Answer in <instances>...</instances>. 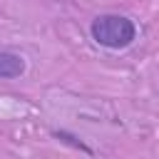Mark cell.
Returning a JSON list of instances; mask_svg holds the SVG:
<instances>
[{"label": "cell", "instance_id": "cell-1", "mask_svg": "<svg viewBox=\"0 0 159 159\" xmlns=\"http://www.w3.org/2000/svg\"><path fill=\"white\" fill-rule=\"evenodd\" d=\"M89 37L104 50H127L137 40V25L132 17L119 12H102L89 22Z\"/></svg>", "mask_w": 159, "mask_h": 159}, {"label": "cell", "instance_id": "cell-3", "mask_svg": "<svg viewBox=\"0 0 159 159\" xmlns=\"http://www.w3.org/2000/svg\"><path fill=\"white\" fill-rule=\"evenodd\" d=\"M60 144H67V147H72V149H77V152H82V154H89V157H94V149L80 137V134H75V132H70V129H52L50 132Z\"/></svg>", "mask_w": 159, "mask_h": 159}, {"label": "cell", "instance_id": "cell-2", "mask_svg": "<svg viewBox=\"0 0 159 159\" xmlns=\"http://www.w3.org/2000/svg\"><path fill=\"white\" fill-rule=\"evenodd\" d=\"M27 72V60L20 52L0 50V80H17Z\"/></svg>", "mask_w": 159, "mask_h": 159}]
</instances>
